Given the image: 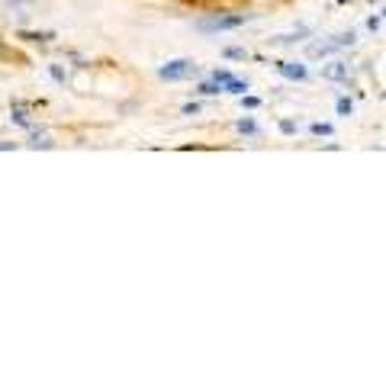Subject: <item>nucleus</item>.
<instances>
[{
	"mask_svg": "<svg viewBox=\"0 0 386 386\" xmlns=\"http://www.w3.org/2000/svg\"><path fill=\"white\" fill-rule=\"evenodd\" d=\"M248 20H251L248 13H225V16H213V20H200L197 29L200 32H225V29H238Z\"/></svg>",
	"mask_w": 386,
	"mask_h": 386,
	"instance_id": "nucleus-1",
	"label": "nucleus"
},
{
	"mask_svg": "<svg viewBox=\"0 0 386 386\" xmlns=\"http://www.w3.org/2000/svg\"><path fill=\"white\" fill-rule=\"evenodd\" d=\"M190 74H197V65L190 58H174V61H164L158 68V77H164V81H183Z\"/></svg>",
	"mask_w": 386,
	"mask_h": 386,
	"instance_id": "nucleus-2",
	"label": "nucleus"
},
{
	"mask_svg": "<svg viewBox=\"0 0 386 386\" xmlns=\"http://www.w3.org/2000/svg\"><path fill=\"white\" fill-rule=\"evenodd\" d=\"M309 26H300V29H293V32H283V36H274V39H267V45L270 49H286V45H296V42H303L306 36H309Z\"/></svg>",
	"mask_w": 386,
	"mask_h": 386,
	"instance_id": "nucleus-3",
	"label": "nucleus"
},
{
	"mask_svg": "<svg viewBox=\"0 0 386 386\" xmlns=\"http://www.w3.org/2000/svg\"><path fill=\"white\" fill-rule=\"evenodd\" d=\"M274 68L283 77H289V81H306V74H309V71H306V65H300V61H277Z\"/></svg>",
	"mask_w": 386,
	"mask_h": 386,
	"instance_id": "nucleus-4",
	"label": "nucleus"
},
{
	"mask_svg": "<svg viewBox=\"0 0 386 386\" xmlns=\"http://www.w3.org/2000/svg\"><path fill=\"white\" fill-rule=\"evenodd\" d=\"M322 77H328V81H348V65H341V61H335V65L322 68Z\"/></svg>",
	"mask_w": 386,
	"mask_h": 386,
	"instance_id": "nucleus-5",
	"label": "nucleus"
},
{
	"mask_svg": "<svg viewBox=\"0 0 386 386\" xmlns=\"http://www.w3.org/2000/svg\"><path fill=\"white\" fill-rule=\"evenodd\" d=\"M20 39H26V42H52V39H55V32H29V29H23Z\"/></svg>",
	"mask_w": 386,
	"mask_h": 386,
	"instance_id": "nucleus-6",
	"label": "nucleus"
},
{
	"mask_svg": "<svg viewBox=\"0 0 386 386\" xmlns=\"http://www.w3.org/2000/svg\"><path fill=\"white\" fill-rule=\"evenodd\" d=\"M222 87H225V93H245V90H248V81H242V77H229Z\"/></svg>",
	"mask_w": 386,
	"mask_h": 386,
	"instance_id": "nucleus-7",
	"label": "nucleus"
},
{
	"mask_svg": "<svg viewBox=\"0 0 386 386\" xmlns=\"http://www.w3.org/2000/svg\"><path fill=\"white\" fill-rule=\"evenodd\" d=\"M197 90H200V93H206V96H216L219 90H225V87H222V84H219V81H216V77H213V81H206V84H200V87H197Z\"/></svg>",
	"mask_w": 386,
	"mask_h": 386,
	"instance_id": "nucleus-8",
	"label": "nucleus"
},
{
	"mask_svg": "<svg viewBox=\"0 0 386 386\" xmlns=\"http://www.w3.org/2000/svg\"><path fill=\"white\" fill-rule=\"evenodd\" d=\"M235 129H238L242 135H258V126H254V119H238V126H235Z\"/></svg>",
	"mask_w": 386,
	"mask_h": 386,
	"instance_id": "nucleus-9",
	"label": "nucleus"
},
{
	"mask_svg": "<svg viewBox=\"0 0 386 386\" xmlns=\"http://www.w3.org/2000/svg\"><path fill=\"white\" fill-rule=\"evenodd\" d=\"M309 132H312V135H331L335 129H331L328 122H312V126H309Z\"/></svg>",
	"mask_w": 386,
	"mask_h": 386,
	"instance_id": "nucleus-10",
	"label": "nucleus"
},
{
	"mask_svg": "<svg viewBox=\"0 0 386 386\" xmlns=\"http://www.w3.org/2000/svg\"><path fill=\"white\" fill-rule=\"evenodd\" d=\"M197 113H203V103H187L183 107V116H197Z\"/></svg>",
	"mask_w": 386,
	"mask_h": 386,
	"instance_id": "nucleus-11",
	"label": "nucleus"
},
{
	"mask_svg": "<svg viewBox=\"0 0 386 386\" xmlns=\"http://www.w3.org/2000/svg\"><path fill=\"white\" fill-rule=\"evenodd\" d=\"M29 148H55V142H49V138H42V142H39V135H32Z\"/></svg>",
	"mask_w": 386,
	"mask_h": 386,
	"instance_id": "nucleus-12",
	"label": "nucleus"
},
{
	"mask_svg": "<svg viewBox=\"0 0 386 386\" xmlns=\"http://www.w3.org/2000/svg\"><path fill=\"white\" fill-rule=\"evenodd\" d=\"M351 110H354V103H351V100H345V96H341V100H338V113H341V116H348Z\"/></svg>",
	"mask_w": 386,
	"mask_h": 386,
	"instance_id": "nucleus-13",
	"label": "nucleus"
},
{
	"mask_svg": "<svg viewBox=\"0 0 386 386\" xmlns=\"http://www.w3.org/2000/svg\"><path fill=\"white\" fill-rule=\"evenodd\" d=\"M280 132H283V135H293V132H296V122L283 119V122H280Z\"/></svg>",
	"mask_w": 386,
	"mask_h": 386,
	"instance_id": "nucleus-14",
	"label": "nucleus"
},
{
	"mask_svg": "<svg viewBox=\"0 0 386 386\" xmlns=\"http://www.w3.org/2000/svg\"><path fill=\"white\" fill-rule=\"evenodd\" d=\"M225 58H245V49H225Z\"/></svg>",
	"mask_w": 386,
	"mask_h": 386,
	"instance_id": "nucleus-15",
	"label": "nucleus"
},
{
	"mask_svg": "<svg viewBox=\"0 0 386 386\" xmlns=\"http://www.w3.org/2000/svg\"><path fill=\"white\" fill-rule=\"evenodd\" d=\"M52 77H55V81H58V84H65V71H61V68H58V65H55V68H52Z\"/></svg>",
	"mask_w": 386,
	"mask_h": 386,
	"instance_id": "nucleus-16",
	"label": "nucleus"
},
{
	"mask_svg": "<svg viewBox=\"0 0 386 386\" xmlns=\"http://www.w3.org/2000/svg\"><path fill=\"white\" fill-rule=\"evenodd\" d=\"M0 152H13V145L10 142H0Z\"/></svg>",
	"mask_w": 386,
	"mask_h": 386,
	"instance_id": "nucleus-17",
	"label": "nucleus"
},
{
	"mask_svg": "<svg viewBox=\"0 0 386 386\" xmlns=\"http://www.w3.org/2000/svg\"><path fill=\"white\" fill-rule=\"evenodd\" d=\"M10 4H26V7H29V4H32V0H10Z\"/></svg>",
	"mask_w": 386,
	"mask_h": 386,
	"instance_id": "nucleus-18",
	"label": "nucleus"
},
{
	"mask_svg": "<svg viewBox=\"0 0 386 386\" xmlns=\"http://www.w3.org/2000/svg\"><path fill=\"white\" fill-rule=\"evenodd\" d=\"M383 13H386V10H383Z\"/></svg>",
	"mask_w": 386,
	"mask_h": 386,
	"instance_id": "nucleus-19",
	"label": "nucleus"
}]
</instances>
